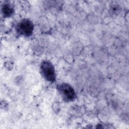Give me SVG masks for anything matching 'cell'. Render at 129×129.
Wrapping results in <instances>:
<instances>
[{
	"instance_id": "3",
	"label": "cell",
	"mask_w": 129,
	"mask_h": 129,
	"mask_svg": "<svg viewBox=\"0 0 129 129\" xmlns=\"http://www.w3.org/2000/svg\"><path fill=\"white\" fill-rule=\"evenodd\" d=\"M56 89L62 100L66 102L75 101L77 98L76 92L73 86L69 83H62L56 86Z\"/></svg>"
},
{
	"instance_id": "2",
	"label": "cell",
	"mask_w": 129,
	"mask_h": 129,
	"mask_svg": "<svg viewBox=\"0 0 129 129\" xmlns=\"http://www.w3.org/2000/svg\"><path fill=\"white\" fill-rule=\"evenodd\" d=\"M40 72L42 77L47 82L53 83L55 82L56 75L53 63L49 60H43L40 65Z\"/></svg>"
},
{
	"instance_id": "1",
	"label": "cell",
	"mask_w": 129,
	"mask_h": 129,
	"mask_svg": "<svg viewBox=\"0 0 129 129\" xmlns=\"http://www.w3.org/2000/svg\"><path fill=\"white\" fill-rule=\"evenodd\" d=\"M34 25L33 21L28 18H24L18 21L15 26V30L19 35L29 37L33 34Z\"/></svg>"
},
{
	"instance_id": "4",
	"label": "cell",
	"mask_w": 129,
	"mask_h": 129,
	"mask_svg": "<svg viewBox=\"0 0 129 129\" xmlns=\"http://www.w3.org/2000/svg\"><path fill=\"white\" fill-rule=\"evenodd\" d=\"M1 12L4 17L9 18L14 14V9L11 4L8 2H5L2 5Z\"/></svg>"
}]
</instances>
